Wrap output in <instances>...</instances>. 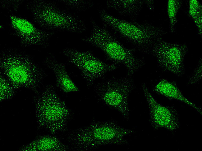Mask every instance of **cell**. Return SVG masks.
Here are the masks:
<instances>
[{"mask_svg": "<svg viewBox=\"0 0 202 151\" xmlns=\"http://www.w3.org/2000/svg\"><path fill=\"white\" fill-rule=\"evenodd\" d=\"M100 19L116 36L131 45L135 50L150 54L154 45L167 33L162 27L147 22H139L116 17L104 9L99 11Z\"/></svg>", "mask_w": 202, "mask_h": 151, "instance_id": "1", "label": "cell"}, {"mask_svg": "<svg viewBox=\"0 0 202 151\" xmlns=\"http://www.w3.org/2000/svg\"><path fill=\"white\" fill-rule=\"evenodd\" d=\"M0 73L16 89L21 88L37 94L46 74L28 54L18 50L5 49L0 54Z\"/></svg>", "mask_w": 202, "mask_h": 151, "instance_id": "2", "label": "cell"}, {"mask_svg": "<svg viewBox=\"0 0 202 151\" xmlns=\"http://www.w3.org/2000/svg\"><path fill=\"white\" fill-rule=\"evenodd\" d=\"M134 132V130L120 126L114 120H94L89 125L72 131L67 140L75 150L90 151L104 145L127 144L126 137Z\"/></svg>", "mask_w": 202, "mask_h": 151, "instance_id": "3", "label": "cell"}, {"mask_svg": "<svg viewBox=\"0 0 202 151\" xmlns=\"http://www.w3.org/2000/svg\"><path fill=\"white\" fill-rule=\"evenodd\" d=\"M90 22V34L82 38V41L99 49L113 64L124 66L127 76H131L145 65L143 58L135 55V49L125 46L106 26H100L93 19Z\"/></svg>", "mask_w": 202, "mask_h": 151, "instance_id": "4", "label": "cell"}, {"mask_svg": "<svg viewBox=\"0 0 202 151\" xmlns=\"http://www.w3.org/2000/svg\"><path fill=\"white\" fill-rule=\"evenodd\" d=\"M25 8L31 14L34 22L43 29L78 33L86 30L82 19L61 8L55 2L32 0L26 4Z\"/></svg>", "mask_w": 202, "mask_h": 151, "instance_id": "5", "label": "cell"}, {"mask_svg": "<svg viewBox=\"0 0 202 151\" xmlns=\"http://www.w3.org/2000/svg\"><path fill=\"white\" fill-rule=\"evenodd\" d=\"M37 95L34 101L39 127L46 129L53 135L65 131L72 113L53 86H45Z\"/></svg>", "mask_w": 202, "mask_h": 151, "instance_id": "6", "label": "cell"}, {"mask_svg": "<svg viewBox=\"0 0 202 151\" xmlns=\"http://www.w3.org/2000/svg\"><path fill=\"white\" fill-rule=\"evenodd\" d=\"M131 76L112 78L97 83L94 90L99 100L109 107L118 111L126 119H129L128 99L135 89Z\"/></svg>", "mask_w": 202, "mask_h": 151, "instance_id": "7", "label": "cell"}, {"mask_svg": "<svg viewBox=\"0 0 202 151\" xmlns=\"http://www.w3.org/2000/svg\"><path fill=\"white\" fill-rule=\"evenodd\" d=\"M62 53L69 63L79 70L88 88L98 79H103L106 74L116 70L117 65L104 62L95 56L90 50L80 51L67 47Z\"/></svg>", "mask_w": 202, "mask_h": 151, "instance_id": "8", "label": "cell"}, {"mask_svg": "<svg viewBox=\"0 0 202 151\" xmlns=\"http://www.w3.org/2000/svg\"><path fill=\"white\" fill-rule=\"evenodd\" d=\"M188 51L186 44L168 42L162 37L155 44L150 54L155 57L163 71L181 76L185 73L184 58Z\"/></svg>", "mask_w": 202, "mask_h": 151, "instance_id": "9", "label": "cell"}, {"mask_svg": "<svg viewBox=\"0 0 202 151\" xmlns=\"http://www.w3.org/2000/svg\"><path fill=\"white\" fill-rule=\"evenodd\" d=\"M9 20L11 35L18 39L20 45L23 47L31 46L47 47L55 33L39 28L27 19L12 14L9 15Z\"/></svg>", "mask_w": 202, "mask_h": 151, "instance_id": "10", "label": "cell"}, {"mask_svg": "<svg viewBox=\"0 0 202 151\" xmlns=\"http://www.w3.org/2000/svg\"><path fill=\"white\" fill-rule=\"evenodd\" d=\"M142 91L149 109V122L154 130L164 128L172 132L179 127L178 113L172 106H165L158 102L150 92L147 85L143 83Z\"/></svg>", "mask_w": 202, "mask_h": 151, "instance_id": "11", "label": "cell"}, {"mask_svg": "<svg viewBox=\"0 0 202 151\" xmlns=\"http://www.w3.org/2000/svg\"><path fill=\"white\" fill-rule=\"evenodd\" d=\"M44 63L54 73L56 85L62 92L67 93L79 91V88L70 77L65 64L58 61L53 54L47 56Z\"/></svg>", "mask_w": 202, "mask_h": 151, "instance_id": "12", "label": "cell"}, {"mask_svg": "<svg viewBox=\"0 0 202 151\" xmlns=\"http://www.w3.org/2000/svg\"><path fill=\"white\" fill-rule=\"evenodd\" d=\"M153 92L169 99L179 101L186 104L202 114L201 108L186 98L182 94L176 83L162 79L153 87Z\"/></svg>", "mask_w": 202, "mask_h": 151, "instance_id": "13", "label": "cell"}, {"mask_svg": "<svg viewBox=\"0 0 202 151\" xmlns=\"http://www.w3.org/2000/svg\"><path fill=\"white\" fill-rule=\"evenodd\" d=\"M68 147L60 139L52 135H39L30 143L21 147L22 151H66Z\"/></svg>", "mask_w": 202, "mask_h": 151, "instance_id": "14", "label": "cell"}, {"mask_svg": "<svg viewBox=\"0 0 202 151\" xmlns=\"http://www.w3.org/2000/svg\"><path fill=\"white\" fill-rule=\"evenodd\" d=\"M144 0H107V6L117 11L120 15L131 18L137 16L142 9Z\"/></svg>", "mask_w": 202, "mask_h": 151, "instance_id": "15", "label": "cell"}, {"mask_svg": "<svg viewBox=\"0 0 202 151\" xmlns=\"http://www.w3.org/2000/svg\"><path fill=\"white\" fill-rule=\"evenodd\" d=\"M188 14L195 24L199 36L202 34V6L198 0H190L189 2Z\"/></svg>", "mask_w": 202, "mask_h": 151, "instance_id": "16", "label": "cell"}, {"mask_svg": "<svg viewBox=\"0 0 202 151\" xmlns=\"http://www.w3.org/2000/svg\"><path fill=\"white\" fill-rule=\"evenodd\" d=\"M183 1L180 0H169L167 2V13L169 23V30L173 33L175 32L178 22L177 14L182 6Z\"/></svg>", "mask_w": 202, "mask_h": 151, "instance_id": "17", "label": "cell"}, {"mask_svg": "<svg viewBox=\"0 0 202 151\" xmlns=\"http://www.w3.org/2000/svg\"><path fill=\"white\" fill-rule=\"evenodd\" d=\"M0 101L10 99L14 96L16 89L9 80L2 74L0 73Z\"/></svg>", "mask_w": 202, "mask_h": 151, "instance_id": "18", "label": "cell"}, {"mask_svg": "<svg viewBox=\"0 0 202 151\" xmlns=\"http://www.w3.org/2000/svg\"><path fill=\"white\" fill-rule=\"evenodd\" d=\"M61 2L71 9L76 11L81 12L92 8L94 3L89 0H59Z\"/></svg>", "mask_w": 202, "mask_h": 151, "instance_id": "19", "label": "cell"}, {"mask_svg": "<svg viewBox=\"0 0 202 151\" xmlns=\"http://www.w3.org/2000/svg\"><path fill=\"white\" fill-rule=\"evenodd\" d=\"M23 2L24 0H1L0 6L7 11L16 12Z\"/></svg>", "mask_w": 202, "mask_h": 151, "instance_id": "20", "label": "cell"}, {"mask_svg": "<svg viewBox=\"0 0 202 151\" xmlns=\"http://www.w3.org/2000/svg\"><path fill=\"white\" fill-rule=\"evenodd\" d=\"M202 59L200 58L193 74L188 79L187 82V85L196 84L201 80L202 78Z\"/></svg>", "mask_w": 202, "mask_h": 151, "instance_id": "21", "label": "cell"}, {"mask_svg": "<svg viewBox=\"0 0 202 151\" xmlns=\"http://www.w3.org/2000/svg\"><path fill=\"white\" fill-rule=\"evenodd\" d=\"M144 4H145L148 7L151 11H153L154 9V2L153 0L144 1Z\"/></svg>", "mask_w": 202, "mask_h": 151, "instance_id": "22", "label": "cell"}]
</instances>
